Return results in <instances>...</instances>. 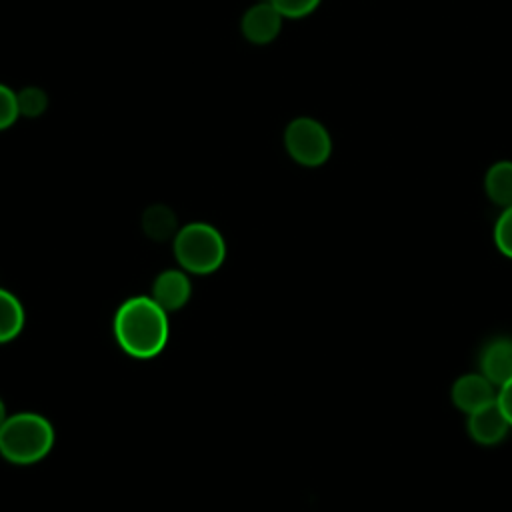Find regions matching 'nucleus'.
Segmentation results:
<instances>
[{"label": "nucleus", "mask_w": 512, "mask_h": 512, "mask_svg": "<svg viewBox=\"0 0 512 512\" xmlns=\"http://www.w3.org/2000/svg\"><path fill=\"white\" fill-rule=\"evenodd\" d=\"M112 330L118 346L128 356L148 360L158 356L168 344V312L150 296H132L118 306Z\"/></svg>", "instance_id": "1"}, {"label": "nucleus", "mask_w": 512, "mask_h": 512, "mask_svg": "<svg viewBox=\"0 0 512 512\" xmlns=\"http://www.w3.org/2000/svg\"><path fill=\"white\" fill-rule=\"evenodd\" d=\"M284 146L290 158L302 166H322L332 154V138L322 122L300 116L284 130Z\"/></svg>", "instance_id": "4"}, {"label": "nucleus", "mask_w": 512, "mask_h": 512, "mask_svg": "<svg viewBox=\"0 0 512 512\" xmlns=\"http://www.w3.org/2000/svg\"><path fill=\"white\" fill-rule=\"evenodd\" d=\"M142 228H144L146 236L156 240V242H164V240H170V238L174 240V236L180 230L174 212L168 206H162V204H154L144 212Z\"/></svg>", "instance_id": "12"}, {"label": "nucleus", "mask_w": 512, "mask_h": 512, "mask_svg": "<svg viewBox=\"0 0 512 512\" xmlns=\"http://www.w3.org/2000/svg\"><path fill=\"white\" fill-rule=\"evenodd\" d=\"M496 402L502 408V412L512 428V380H508L506 384L500 386V392H496Z\"/></svg>", "instance_id": "17"}, {"label": "nucleus", "mask_w": 512, "mask_h": 512, "mask_svg": "<svg viewBox=\"0 0 512 512\" xmlns=\"http://www.w3.org/2000/svg\"><path fill=\"white\" fill-rule=\"evenodd\" d=\"M508 428L510 424L496 400L468 414V434L482 446H494L502 442L508 434Z\"/></svg>", "instance_id": "7"}, {"label": "nucleus", "mask_w": 512, "mask_h": 512, "mask_svg": "<svg viewBox=\"0 0 512 512\" xmlns=\"http://www.w3.org/2000/svg\"><path fill=\"white\" fill-rule=\"evenodd\" d=\"M480 374H484L494 386H502L512 380V338L498 336L484 344L480 352Z\"/></svg>", "instance_id": "9"}, {"label": "nucleus", "mask_w": 512, "mask_h": 512, "mask_svg": "<svg viewBox=\"0 0 512 512\" xmlns=\"http://www.w3.org/2000/svg\"><path fill=\"white\" fill-rule=\"evenodd\" d=\"M192 296V282L182 268H168L160 272L152 284L150 298L164 310L176 312L180 310Z\"/></svg>", "instance_id": "5"}, {"label": "nucleus", "mask_w": 512, "mask_h": 512, "mask_svg": "<svg viewBox=\"0 0 512 512\" xmlns=\"http://www.w3.org/2000/svg\"><path fill=\"white\" fill-rule=\"evenodd\" d=\"M270 2L284 18L298 20L312 14L322 0H270Z\"/></svg>", "instance_id": "15"}, {"label": "nucleus", "mask_w": 512, "mask_h": 512, "mask_svg": "<svg viewBox=\"0 0 512 512\" xmlns=\"http://www.w3.org/2000/svg\"><path fill=\"white\" fill-rule=\"evenodd\" d=\"M26 322V312L18 296L10 290L0 288V344L14 340Z\"/></svg>", "instance_id": "11"}, {"label": "nucleus", "mask_w": 512, "mask_h": 512, "mask_svg": "<svg viewBox=\"0 0 512 512\" xmlns=\"http://www.w3.org/2000/svg\"><path fill=\"white\" fill-rule=\"evenodd\" d=\"M282 20L284 16L272 6L270 0H266L246 10V14L242 16L240 28L244 38L250 40L252 44H268L280 34Z\"/></svg>", "instance_id": "6"}, {"label": "nucleus", "mask_w": 512, "mask_h": 512, "mask_svg": "<svg viewBox=\"0 0 512 512\" xmlns=\"http://www.w3.org/2000/svg\"><path fill=\"white\" fill-rule=\"evenodd\" d=\"M174 256L182 270L210 274L226 260L224 236L206 222H190L174 236Z\"/></svg>", "instance_id": "3"}, {"label": "nucleus", "mask_w": 512, "mask_h": 512, "mask_svg": "<svg viewBox=\"0 0 512 512\" xmlns=\"http://www.w3.org/2000/svg\"><path fill=\"white\" fill-rule=\"evenodd\" d=\"M20 116L16 92L6 84H0V130L10 128Z\"/></svg>", "instance_id": "16"}, {"label": "nucleus", "mask_w": 512, "mask_h": 512, "mask_svg": "<svg viewBox=\"0 0 512 512\" xmlns=\"http://www.w3.org/2000/svg\"><path fill=\"white\" fill-rule=\"evenodd\" d=\"M494 244L504 256L512 258V206L504 208L494 224Z\"/></svg>", "instance_id": "14"}, {"label": "nucleus", "mask_w": 512, "mask_h": 512, "mask_svg": "<svg viewBox=\"0 0 512 512\" xmlns=\"http://www.w3.org/2000/svg\"><path fill=\"white\" fill-rule=\"evenodd\" d=\"M452 402L460 412L472 414L474 410L496 400L494 384L484 374H464L452 384Z\"/></svg>", "instance_id": "8"}, {"label": "nucleus", "mask_w": 512, "mask_h": 512, "mask_svg": "<svg viewBox=\"0 0 512 512\" xmlns=\"http://www.w3.org/2000/svg\"><path fill=\"white\" fill-rule=\"evenodd\" d=\"M54 428L38 412H16L0 428V454L12 464H34L54 446Z\"/></svg>", "instance_id": "2"}, {"label": "nucleus", "mask_w": 512, "mask_h": 512, "mask_svg": "<svg viewBox=\"0 0 512 512\" xmlns=\"http://www.w3.org/2000/svg\"><path fill=\"white\" fill-rule=\"evenodd\" d=\"M6 418H8V412H6V406H4V400L0 398V428L4 426V422H6Z\"/></svg>", "instance_id": "18"}, {"label": "nucleus", "mask_w": 512, "mask_h": 512, "mask_svg": "<svg viewBox=\"0 0 512 512\" xmlns=\"http://www.w3.org/2000/svg\"><path fill=\"white\" fill-rule=\"evenodd\" d=\"M484 190L496 206H512V160H500L488 168Z\"/></svg>", "instance_id": "10"}, {"label": "nucleus", "mask_w": 512, "mask_h": 512, "mask_svg": "<svg viewBox=\"0 0 512 512\" xmlns=\"http://www.w3.org/2000/svg\"><path fill=\"white\" fill-rule=\"evenodd\" d=\"M16 100H18L20 116H26V118L40 116L46 110V106H48V96L38 86L22 88L20 92H16Z\"/></svg>", "instance_id": "13"}]
</instances>
